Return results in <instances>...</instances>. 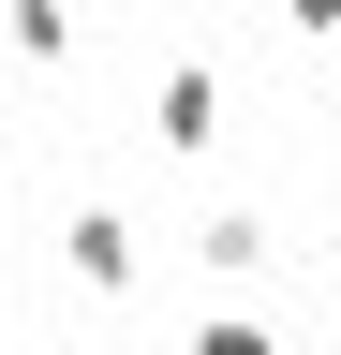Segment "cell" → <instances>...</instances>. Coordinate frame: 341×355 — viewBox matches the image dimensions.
<instances>
[{
    "label": "cell",
    "mask_w": 341,
    "mask_h": 355,
    "mask_svg": "<svg viewBox=\"0 0 341 355\" xmlns=\"http://www.w3.org/2000/svg\"><path fill=\"white\" fill-rule=\"evenodd\" d=\"M208 355H267V326H208Z\"/></svg>",
    "instance_id": "6da1fadb"
}]
</instances>
